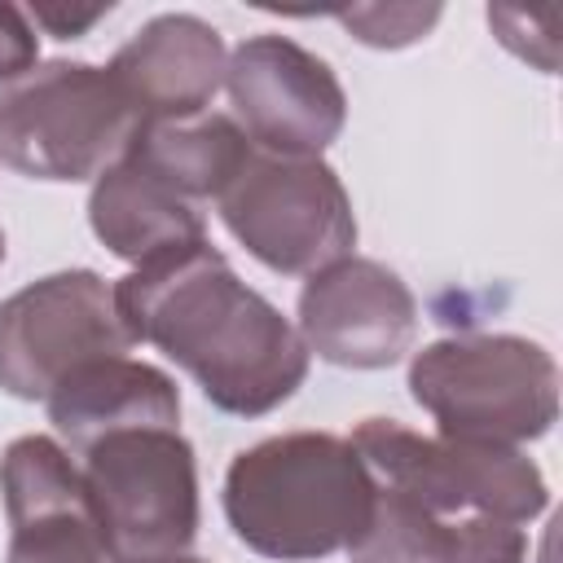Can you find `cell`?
<instances>
[{"label":"cell","mask_w":563,"mask_h":563,"mask_svg":"<svg viewBox=\"0 0 563 563\" xmlns=\"http://www.w3.org/2000/svg\"><path fill=\"white\" fill-rule=\"evenodd\" d=\"M0 255H4V246H0Z\"/></svg>","instance_id":"obj_17"},{"label":"cell","mask_w":563,"mask_h":563,"mask_svg":"<svg viewBox=\"0 0 563 563\" xmlns=\"http://www.w3.org/2000/svg\"><path fill=\"white\" fill-rule=\"evenodd\" d=\"M84 488L119 563L176 559L194 537V462L172 427H128L92 440Z\"/></svg>","instance_id":"obj_4"},{"label":"cell","mask_w":563,"mask_h":563,"mask_svg":"<svg viewBox=\"0 0 563 563\" xmlns=\"http://www.w3.org/2000/svg\"><path fill=\"white\" fill-rule=\"evenodd\" d=\"M356 563H515L519 537L471 519L449 523L440 510H427L391 488H374V510L352 541Z\"/></svg>","instance_id":"obj_12"},{"label":"cell","mask_w":563,"mask_h":563,"mask_svg":"<svg viewBox=\"0 0 563 563\" xmlns=\"http://www.w3.org/2000/svg\"><path fill=\"white\" fill-rule=\"evenodd\" d=\"M220 79V40L194 18H163L114 62V84L136 106L141 123L194 114Z\"/></svg>","instance_id":"obj_11"},{"label":"cell","mask_w":563,"mask_h":563,"mask_svg":"<svg viewBox=\"0 0 563 563\" xmlns=\"http://www.w3.org/2000/svg\"><path fill=\"white\" fill-rule=\"evenodd\" d=\"M136 128L141 114L128 92L92 66H44L0 92V150L31 176H88L128 150Z\"/></svg>","instance_id":"obj_3"},{"label":"cell","mask_w":563,"mask_h":563,"mask_svg":"<svg viewBox=\"0 0 563 563\" xmlns=\"http://www.w3.org/2000/svg\"><path fill=\"white\" fill-rule=\"evenodd\" d=\"M163 563H189V559H163Z\"/></svg>","instance_id":"obj_16"},{"label":"cell","mask_w":563,"mask_h":563,"mask_svg":"<svg viewBox=\"0 0 563 563\" xmlns=\"http://www.w3.org/2000/svg\"><path fill=\"white\" fill-rule=\"evenodd\" d=\"M176 391L158 369L132 365L123 356H101L79 369H70L48 391L53 422L75 440L92 444L110 431L128 427H172L176 422Z\"/></svg>","instance_id":"obj_13"},{"label":"cell","mask_w":563,"mask_h":563,"mask_svg":"<svg viewBox=\"0 0 563 563\" xmlns=\"http://www.w3.org/2000/svg\"><path fill=\"white\" fill-rule=\"evenodd\" d=\"M523 343H440L413 365V396L462 435L523 431L528 396L501 391V383L528 378Z\"/></svg>","instance_id":"obj_10"},{"label":"cell","mask_w":563,"mask_h":563,"mask_svg":"<svg viewBox=\"0 0 563 563\" xmlns=\"http://www.w3.org/2000/svg\"><path fill=\"white\" fill-rule=\"evenodd\" d=\"M229 88L246 128L286 158L321 150L343 123V97L330 70L286 40L242 44L229 70Z\"/></svg>","instance_id":"obj_8"},{"label":"cell","mask_w":563,"mask_h":563,"mask_svg":"<svg viewBox=\"0 0 563 563\" xmlns=\"http://www.w3.org/2000/svg\"><path fill=\"white\" fill-rule=\"evenodd\" d=\"M31 57V35L13 9H0V75L22 70Z\"/></svg>","instance_id":"obj_15"},{"label":"cell","mask_w":563,"mask_h":563,"mask_svg":"<svg viewBox=\"0 0 563 563\" xmlns=\"http://www.w3.org/2000/svg\"><path fill=\"white\" fill-rule=\"evenodd\" d=\"M224 220L273 268H312L352 242L339 180L308 158H260L224 189Z\"/></svg>","instance_id":"obj_6"},{"label":"cell","mask_w":563,"mask_h":563,"mask_svg":"<svg viewBox=\"0 0 563 563\" xmlns=\"http://www.w3.org/2000/svg\"><path fill=\"white\" fill-rule=\"evenodd\" d=\"M224 506L246 545L277 559H312L361 537L374 484L352 444L286 435L233 462Z\"/></svg>","instance_id":"obj_2"},{"label":"cell","mask_w":563,"mask_h":563,"mask_svg":"<svg viewBox=\"0 0 563 563\" xmlns=\"http://www.w3.org/2000/svg\"><path fill=\"white\" fill-rule=\"evenodd\" d=\"M114 308L128 339L176 356L220 409L260 413L303 378L295 330L207 246L145 264L114 290Z\"/></svg>","instance_id":"obj_1"},{"label":"cell","mask_w":563,"mask_h":563,"mask_svg":"<svg viewBox=\"0 0 563 563\" xmlns=\"http://www.w3.org/2000/svg\"><path fill=\"white\" fill-rule=\"evenodd\" d=\"M128 343L114 295L92 273L48 277L0 308V383L18 396L53 391L70 369Z\"/></svg>","instance_id":"obj_5"},{"label":"cell","mask_w":563,"mask_h":563,"mask_svg":"<svg viewBox=\"0 0 563 563\" xmlns=\"http://www.w3.org/2000/svg\"><path fill=\"white\" fill-rule=\"evenodd\" d=\"M13 519L9 563H119L84 475L48 440H18L4 457Z\"/></svg>","instance_id":"obj_7"},{"label":"cell","mask_w":563,"mask_h":563,"mask_svg":"<svg viewBox=\"0 0 563 563\" xmlns=\"http://www.w3.org/2000/svg\"><path fill=\"white\" fill-rule=\"evenodd\" d=\"M97 233L128 260H163L189 246H202V224L189 211L185 194L172 189L158 172H150L136 154L123 150V163L106 172L92 194Z\"/></svg>","instance_id":"obj_14"},{"label":"cell","mask_w":563,"mask_h":563,"mask_svg":"<svg viewBox=\"0 0 563 563\" xmlns=\"http://www.w3.org/2000/svg\"><path fill=\"white\" fill-rule=\"evenodd\" d=\"M413 325L405 286L378 264L347 260L325 268L303 290V330L312 347L339 365L396 361Z\"/></svg>","instance_id":"obj_9"}]
</instances>
